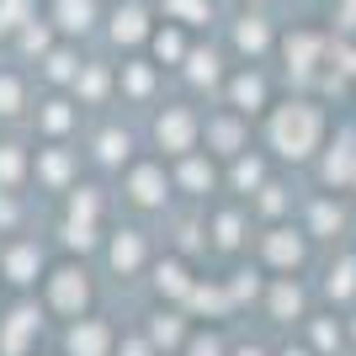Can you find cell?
<instances>
[{
    "instance_id": "cell-6",
    "label": "cell",
    "mask_w": 356,
    "mask_h": 356,
    "mask_svg": "<svg viewBox=\"0 0 356 356\" xmlns=\"http://www.w3.org/2000/svg\"><path fill=\"white\" fill-rule=\"evenodd\" d=\"M16 106H22V86H16V80H6V74H0V112L11 118Z\"/></svg>"
},
{
    "instance_id": "cell-3",
    "label": "cell",
    "mask_w": 356,
    "mask_h": 356,
    "mask_svg": "<svg viewBox=\"0 0 356 356\" xmlns=\"http://www.w3.org/2000/svg\"><path fill=\"white\" fill-rule=\"evenodd\" d=\"M43 330V309H32V303H16L6 330H0V356H22L27 351V335Z\"/></svg>"
},
{
    "instance_id": "cell-4",
    "label": "cell",
    "mask_w": 356,
    "mask_h": 356,
    "mask_svg": "<svg viewBox=\"0 0 356 356\" xmlns=\"http://www.w3.org/2000/svg\"><path fill=\"white\" fill-rule=\"evenodd\" d=\"M106 346H112V330L106 325H96V319L70 325V356H106Z\"/></svg>"
},
{
    "instance_id": "cell-2",
    "label": "cell",
    "mask_w": 356,
    "mask_h": 356,
    "mask_svg": "<svg viewBox=\"0 0 356 356\" xmlns=\"http://www.w3.org/2000/svg\"><path fill=\"white\" fill-rule=\"evenodd\" d=\"M38 271H43L38 239H11V245L0 250V277H6L11 287H32V282H38Z\"/></svg>"
},
{
    "instance_id": "cell-1",
    "label": "cell",
    "mask_w": 356,
    "mask_h": 356,
    "mask_svg": "<svg viewBox=\"0 0 356 356\" xmlns=\"http://www.w3.org/2000/svg\"><path fill=\"white\" fill-rule=\"evenodd\" d=\"M86 303H90L86 266L59 261V266L43 277V309H48V314H70V319H80V309H86Z\"/></svg>"
},
{
    "instance_id": "cell-5",
    "label": "cell",
    "mask_w": 356,
    "mask_h": 356,
    "mask_svg": "<svg viewBox=\"0 0 356 356\" xmlns=\"http://www.w3.org/2000/svg\"><path fill=\"white\" fill-rule=\"evenodd\" d=\"M22 165H27V160H22V149H16V144L0 149V192H11L16 181H22Z\"/></svg>"
},
{
    "instance_id": "cell-7",
    "label": "cell",
    "mask_w": 356,
    "mask_h": 356,
    "mask_svg": "<svg viewBox=\"0 0 356 356\" xmlns=\"http://www.w3.org/2000/svg\"><path fill=\"white\" fill-rule=\"evenodd\" d=\"M86 16H90V0H64V27H86Z\"/></svg>"
}]
</instances>
